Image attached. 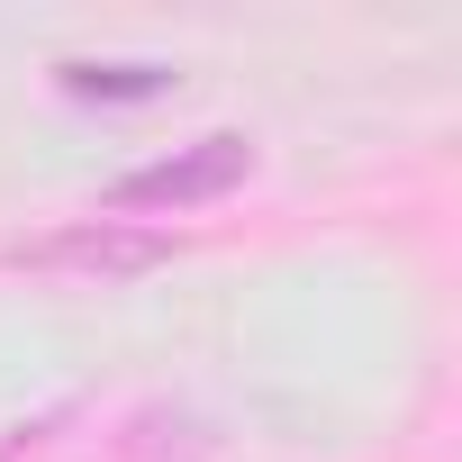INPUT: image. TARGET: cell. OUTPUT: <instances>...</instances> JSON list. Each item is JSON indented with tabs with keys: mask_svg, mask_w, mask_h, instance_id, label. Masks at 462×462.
<instances>
[{
	"mask_svg": "<svg viewBox=\"0 0 462 462\" xmlns=\"http://www.w3.org/2000/svg\"><path fill=\"white\" fill-rule=\"evenodd\" d=\"M172 245H181V236H163V226H145V217L91 208V217L46 226V236L0 245V263H10V273H37V282H136V273L172 263Z\"/></svg>",
	"mask_w": 462,
	"mask_h": 462,
	"instance_id": "6da1fadb",
	"label": "cell"
},
{
	"mask_svg": "<svg viewBox=\"0 0 462 462\" xmlns=\"http://www.w3.org/2000/svg\"><path fill=\"white\" fill-rule=\"evenodd\" d=\"M254 172V145L245 136H199V145H172L163 163H136V172H118L109 181V217H163V208H208V199H226Z\"/></svg>",
	"mask_w": 462,
	"mask_h": 462,
	"instance_id": "7a4b0ae2",
	"label": "cell"
}]
</instances>
